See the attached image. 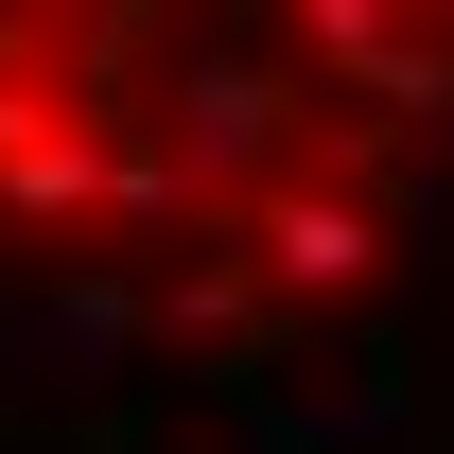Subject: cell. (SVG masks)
Segmentation results:
<instances>
[{
    "label": "cell",
    "instance_id": "1",
    "mask_svg": "<svg viewBox=\"0 0 454 454\" xmlns=\"http://www.w3.org/2000/svg\"><path fill=\"white\" fill-rule=\"evenodd\" d=\"M454 175V0H0V245L158 333H297Z\"/></svg>",
    "mask_w": 454,
    "mask_h": 454
}]
</instances>
